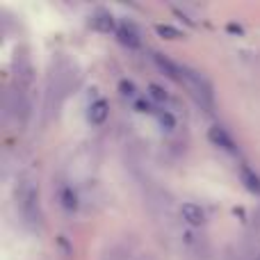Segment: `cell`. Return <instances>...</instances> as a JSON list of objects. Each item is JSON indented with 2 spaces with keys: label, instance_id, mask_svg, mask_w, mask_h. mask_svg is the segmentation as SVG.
<instances>
[{
  "label": "cell",
  "instance_id": "9c48e42d",
  "mask_svg": "<svg viewBox=\"0 0 260 260\" xmlns=\"http://www.w3.org/2000/svg\"><path fill=\"white\" fill-rule=\"evenodd\" d=\"M94 25L99 27V30H103V32H114V35H117V25H114V21H112V16H110V14L99 12L94 16Z\"/></svg>",
  "mask_w": 260,
  "mask_h": 260
},
{
  "label": "cell",
  "instance_id": "4fadbf2b",
  "mask_svg": "<svg viewBox=\"0 0 260 260\" xmlns=\"http://www.w3.org/2000/svg\"><path fill=\"white\" fill-rule=\"evenodd\" d=\"M148 89H151V91H148V96H151L153 101H157V103H167V101H169V96H167L165 91L160 89V87L151 85V87H148Z\"/></svg>",
  "mask_w": 260,
  "mask_h": 260
},
{
  "label": "cell",
  "instance_id": "277c9868",
  "mask_svg": "<svg viewBox=\"0 0 260 260\" xmlns=\"http://www.w3.org/2000/svg\"><path fill=\"white\" fill-rule=\"evenodd\" d=\"M117 37H119V41H121L123 46H128V48H139V46H142V35H139V30L130 21L119 23L117 25Z\"/></svg>",
  "mask_w": 260,
  "mask_h": 260
},
{
  "label": "cell",
  "instance_id": "52a82bcc",
  "mask_svg": "<svg viewBox=\"0 0 260 260\" xmlns=\"http://www.w3.org/2000/svg\"><path fill=\"white\" fill-rule=\"evenodd\" d=\"M210 142L215 144V146L224 148L226 153H235V142H233V137H231V135L226 133L224 128L212 126V128H210Z\"/></svg>",
  "mask_w": 260,
  "mask_h": 260
},
{
  "label": "cell",
  "instance_id": "7c38bea8",
  "mask_svg": "<svg viewBox=\"0 0 260 260\" xmlns=\"http://www.w3.org/2000/svg\"><path fill=\"white\" fill-rule=\"evenodd\" d=\"M155 32L162 37V39H180V37H183L176 27H171V25H155Z\"/></svg>",
  "mask_w": 260,
  "mask_h": 260
},
{
  "label": "cell",
  "instance_id": "6da1fadb",
  "mask_svg": "<svg viewBox=\"0 0 260 260\" xmlns=\"http://www.w3.org/2000/svg\"><path fill=\"white\" fill-rule=\"evenodd\" d=\"M16 208L21 215L23 224L30 229H37L41 224V199H39V187L30 180H23L21 187L16 189Z\"/></svg>",
  "mask_w": 260,
  "mask_h": 260
},
{
  "label": "cell",
  "instance_id": "30bf717a",
  "mask_svg": "<svg viewBox=\"0 0 260 260\" xmlns=\"http://www.w3.org/2000/svg\"><path fill=\"white\" fill-rule=\"evenodd\" d=\"M119 89H121V96H123V99H128L133 105L137 103L139 99H142V94H139V91L135 89V85H133V82H126V80H123L121 85H119Z\"/></svg>",
  "mask_w": 260,
  "mask_h": 260
},
{
  "label": "cell",
  "instance_id": "ba28073f",
  "mask_svg": "<svg viewBox=\"0 0 260 260\" xmlns=\"http://www.w3.org/2000/svg\"><path fill=\"white\" fill-rule=\"evenodd\" d=\"M240 176H242V183H244V187H247L249 192L260 194V178H258L256 174H253L251 169H247V167H242V171H240Z\"/></svg>",
  "mask_w": 260,
  "mask_h": 260
},
{
  "label": "cell",
  "instance_id": "5b68a950",
  "mask_svg": "<svg viewBox=\"0 0 260 260\" xmlns=\"http://www.w3.org/2000/svg\"><path fill=\"white\" fill-rule=\"evenodd\" d=\"M87 119H89L91 126H103V123L110 119L108 101H105V99H96L94 103L89 105V110H87Z\"/></svg>",
  "mask_w": 260,
  "mask_h": 260
},
{
  "label": "cell",
  "instance_id": "8fae6325",
  "mask_svg": "<svg viewBox=\"0 0 260 260\" xmlns=\"http://www.w3.org/2000/svg\"><path fill=\"white\" fill-rule=\"evenodd\" d=\"M153 117H155L157 121H160V126L167 128V130H171L176 126V119L171 117V112H169V110H165V108H157V112L153 114Z\"/></svg>",
  "mask_w": 260,
  "mask_h": 260
},
{
  "label": "cell",
  "instance_id": "8992f818",
  "mask_svg": "<svg viewBox=\"0 0 260 260\" xmlns=\"http://www.w3.org/2000/svg\"><path fill=\"white\" fill-rule=\"evenodd\" d=\"M57 201H59V206H62L67 212H76L78 206H80L78 194H76V189H73L71 185H62V187L57 189Z\"/></svg>",
  "mask_w": 260,
  "mask_h": 260
},
{
  "label": "cell",
  "instance_id": "7a4b0ae2",
  "mask_svg": "<svg viewBox=\"0 0 260 260\" xmlns=\"http://www.w3.org/2000/svg\"><path fill=\"white\" fill-rule=\"evenodd\" d=\"M180 85L194 96V101H197L201 108L212 110V87L208 85V80L203 76H199L197 71L185 67V76H183V82H180Z\"/></svg>",
  "mask_w": 260,
  "mask_h": 260
},
{
  "label": "cell",
  "instance_id": "3957f363",
  "mask_svg": "<svg viewBox=\"0 0 260 260\" xmlns=\"http://www.w3.org/2000/svg\"><path fill=\"white\" fill-rule=\"evenodd\" d=\"M180 217H183L185 224H189L192 229H201V226L206 224V219H208L203 206H199V203H194V201H187V203L180 206Z\"/></svg>",
  "mask_w": 260,
  "mask_h": 260
}]
</instances>
